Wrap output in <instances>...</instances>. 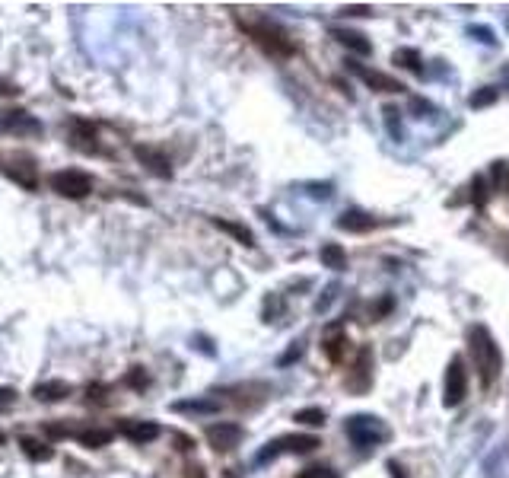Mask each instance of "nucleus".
<instances>
[{"mask_svg": "<svg viewBox=\"0 0 509 478\" xmlns=\"http://www.w3.org/2000/svg\"><path fill=\"white\" fill-rule=\"evenodd\" d=\"M468 351L477 367V376H481V386L490 389L503 370V354H500V348H496L487 325H471L468 329Z\"/></svg>", "mask_w": 509, "mask_h": 478, "instance_id": "f257e3e1", "label": "nucleus"}, {"mask_svg": "<svg viewBox=\"0 0 509 478\" xmlns=\"http://www.w3.org/2000/svg\"><path fill=\"white\" fill-rule=\"evenodd\" d=\"M242 29L255 38V45H258L264 55H271V57H293V55H296V45L290 42V35H286L277 23H271V19L242 23Z\"/></svg>", "mask_w": 509, "mask_h": 478, "instance_id": "f03ea898", "label": "nucleus"}, {"mask_svg": "<svg viewBox=\"0 0 509 478\" xmlns=\"http://www.w3.org/2000/svg\"><path fill=\"white\" fill-rule=\"evenodd\" d=\"M344 431H347L350 443L360 446V450H373L375 443H385V440L392 437V431H388L375 414H350V418L344 421Z\"/></svg>", "mask_w": 509, "mask_h": 478, "instance_id": "7ed1b4c3", "label": "nucleus"}, {"mask_svg": "<svg viewBox=\"0 0 509 478\" xmlns=\"http://www.w3.org/2000/svg\"><path fill=\"white\" fill-rule=\"evenodd\" d=\"M468 395V373H464V360L462 357H452L449 367H445V380H443V405L455 408L464 402Z\"/></svg>", "mask_w": 509, "mask_h": 478, "instance_id": "20e7f679", "label": "nucleus"}, {"mask_svg": "<svg viewBox=\"0 0 509 478\" xmlns=\"http://www.w3.org/2000/svg\"><path fill=\"white\" fill-rule=\"evenodd\" d=\"M51 188L57 195L70 198V201H83V198L93 191V178L86 172H76V169H61V172H51Z\"/></svg>", "mask_w": 509, "mask_h": 478, "instance_id": "39448f33", "label": "nucleus"}, {"mask_svg": "<svg viewBox=\"0 0 509 478\" xmlns=\"http://www.w3.org/2000/svg\"><path fill=\"white\" fill-rule=\"evenodd\" d=\"M347 67H350V74L360 76L373 93H404V83L394 80V76L379 74V70H373V67H363V64H356V61H347Z\"/></svg>", "mask_w": 509, "mask_h": 478, "instance_id": "423d86ee", "label": "nucleus"}, {"mask_svg": "<svg viewBox=\"0 0 509 478\" xmlns=\"http://www.w3.org/2000/svg\"><path fill=\"white\" fill-rule=\"evenodd\" d=\"M204 437H207V443L213 446L216 453H229L242 440V427L233 424V421H216V424H210L207 431H204Z\"/></svg>", "mask_w": 509, "mask_h": 478, "instance_id": "0eeeda50", "label": "nucleus"}, {"mask_svg": "<svg viewBox=\"0 0 509 478\" xmlns=\"http://www.w3.org/2000/svg\"><path fill=\"white\" fill-rule=\"evenodd\" d=\"M0 131H10V134H29V137H38L42 134V125L32 118L25 108H10V112H0Z\"/></svg>", "mask_w": 509, "mask_h": 478, "instance_id": "6e6552de", "label": "nucleus"}, {"mask_svg": "<svg viewBox=\"0 0 509 478\" xmlns=\"http://www.w3.org/2000/svg\"><path fill=\"white\" fill-rule=\"evenodd\" d=\"M334 227L344 229V233H369V229L379 227V220L369 217V214H363V210H356V207H350V210H344V214L337 217Z\"/></svg>", "mask_w": 509, "mask_h": 478, "instance_id": "1a4fd4ad", "label": "nucleus"}, {"mask_svg": "<svg viewBox=\"0 0 509 478\" xmlns=\"http://www.w3.org/2000/svg\"><path fill=\"white\" fill-rule=\"evenodd\" d=\"M134 157H137L140 163H144L146 169L153 172V176H159V178H172V166H169V159H165L159 150H153V147L137 144V147H134Z\"/></svg>", "mask_w": 509, "mask_h": 478, "instance_id": "9d476101", "label": "nucleus"}, {"mask_svg": "<svg viewBox=\"0 0 509 478\" xmlns=\"http://www.w3.org/2000/svg\"><path fill=\"white\" fill-rule=\"evenodd\" d=\"M118 431L124 433L134 443H150L159 437V424L156 421H118Z\"/></svg>", "mask_w": 509, "mask_h": 478, "instance_id": "9b49d317", "label": "nucleus"}, {"mask_svg": "<svg viewBox=\"0 0 509 478\" xmlns=\"http://www.w3.org/2000/svg\"><path fill=\"white\" fill-rule=\"evenodd\" d=\"M280 453H312L318 450V437L315 433H286V437H277Z\"/></svg>", "mask_w": 509, "mask_h": 478, "instance_id": "f8f14e48", "label": "nucleus"}, {"mask_svg": "<svg viewBox=\"0 0 509 478\" xmlns=\"http://www.w3.org/2000/svg\"><path fill=\"white\" fill-rule=\"evenodd\" d=\"M331 38H337V42L344 45V48L356 51V55H369V51H373L369 38H366V35H360V32H353V29H341V25H334V29H331Z\"/></svg>", "mask_w": 509, "mask_h": 478, "instance_id": "ddd939ff", "label": "nucleus"}, {"mask_svg": "<svg viewBox=\"0 0 509 478\" xmlns=\"http://www.w3.org/2000/svg\"><path fill=\"white\" fill-rule=\"evenodd\" d=\"M213 227H216V229H223V233H229L233 239H239L242 246H248V249L255 246V233L245 227V223H235V220H223V217H213Z\"/></svg>", "mask_w": 509, "mask_h": 478, "instance_id": "4468645a", "label": "nucleus"}, {"mask_svg": "<svg viewBox=\"0 0 509 478\" xmlns=\"http://www.w3.org/2000/svg\"><path fill=\"white\" fill-rule=\"evenodd\" d=\"M32 395H35L38 402H61L70 395V386L61 380H51V382H38L35 389H32Z\"/></svg>", "mask_w": 509, "mask_h": 478, "instance_id": "2eb2a0df", "label": "nucleus"}, {"mask_svg": "<svg viewBox=\"0 0 509 478\" xmlns=\"http://www.w3.org/2000/svg\"><path fill=\"white\" fill-rule=\"evenodd\" d=\"M4 169L10 172V176L16 178L19 185H25V188H35V166H32V159L13 157V166H4Z\"/></svg>", "mask_w": 509, "mask_h": 478, "instance_id": "dca6fc26", "label": "nucleus"}, {"mask_svg": "<svg viewBox=\"0 0 509 478\" xmlns=\"http://www.w3.org/2000/svg\"><path fill=\"white\" fill-rule=\"evenodd\" d=\"M344 344H347V338H344V331L337 329V325H328V331H324V354H328L331 363H337L344 357Z\"/></svg>", "mask_w": 509, "mask_h": 478, "instance_id": "f3484780", "label": "nucleus"}, {"mask_svg": "<svg viewBox=\"0 0 509 478\" xmlns=\"http://www.w3.org/2000/svg\"><path fill=\"white\" fill-rule=\"evenodd\" d=\"M216 399H185V402H172V411H191V414H213L220 411Z\"/></svg>", "mask_w": 509, "mask_h": 478, "instance_id": "a211bd4d", "label": "nucleus"}, {"mask_svg": "<svg viewBox=\"0 0 509 478\" xmlns=\"http://www.w3.org/2000/svg\"><path fill=\"white\" fill-rule=\"evenodd\" d=\"M76 440H80L83 446H89V450H99V446H108L115 440V431H105V427H86V431L76 433Z\"/></svg>", "mask_w": 509, "mask_h": 478, "instance_id": "6ab92c4d", "label": "nucleus"}, {"mask_svg": "<svg viewBox=\"0 0 509 478\" xmlns=\"http://www.w3.org/2000/svg\"><path fill=\"white\" fill-rule=\"evenodd\" d=\"M19 446H23V453L32 459V462H48V459L54 456V450L35 437H19Z\"/></svg>", "mask_w": 509, "mask_h": 478, "instance_id": "aec40b11", "label": "nucleus"}, {"mask_svg": "<svg viewBox=\"0 0 509 478\" xmlns=\"http://www.w3.org/2000/svg\"><path fill=\"white\" fill-rule=\"evenodd\" d=\"M89 140H95V127L86 125V121H74V125H70V144L83 147V150H95Z\"/></svg>", "mask_w": 509, "mask_h": 478, "instance_id": "412c9836", "label": "nucleus"}, {"mask_svg": "<svg viewBox=\"0 0 509 478\" xmlns=\"http://www.w3.org/2000/svg\"><path fill=\"white\" fill-rule=\"evenodd\" d=\"M322 265L331 268V271H344L347 268V252L337 242H328V246H322Z\"/></svg>", "mask_w": 509, "mask_h": 478, "instance_id": "4be33fe9", "label": "nucleus"}, {"mask_svg": "<svg viewBox=\"0 0 509 478\" xmlns=\"http://www.w3.org/2000/svg\"><path fill=\"white\" fill-rule=\"evenodd\" d=\"M392 61L404 70H414V74H423V64H420V51L417 48H398L392 55Z\"/></svg>", "mask_w": 509, "mask_h": 478, "instance_id": "5701e85b", "label": "nucleus"}, {"mask_svg": "<svg viewBox=\"0 0 509 478\" xmlns=\"http://www.w3.org/2000/svg\"><path fill=\"white\" fill-rule=\"evenodd\" d=\"M293 421L303 427H324L328 414H324V408H299V411L293 414Z\"/></svg>", "mask_w": 509, "mask_h": 478, "instance_id": "b1692460", "label": "nucleus"}, {"mask_svg": "<svg viewBox=\"0 0 509 478\" xmlns=\"http://www.w3.org/2000/svg\"><path fill=\"white\" fill-rule=\"evenodd\" d=\"M108 392H112V389H108L105 382H89L86 386V402H93V405H105Z\"/></svg>", "mask_w": 509, "mask_h": 478, "instance_id": "393cba45", "label": "nucleus"}, {"mask_svg": "<svg viewBox=\"0 0 509 478\" xmlns=\"http://www.w3.org/2000/svg\"><path fill=\"white\" fill-rule=\"evenodd\" d=\"M471 108H484V106H493L496 102V89L493 86H481L474 96H471Z\"/></svg>", "mask_w": 509, "mask_h": 478, "instance_id": "a878e982", "label": "nucleus"}, {"mask_svg": "<svg viewBox=\"0 0 509 478\" xmlns=\"http://www.w3.org/2000/svg\"><path fill=\"white\" fill-rule=\"evenodd\" d=\"M296 478H337V472L331 469V465H309V469H303Z\"/></svg>", "mask_w": 509, "mask_h": 478, "instance_id": "bb28decb", "label": "nucleus"}, {"mask_svg": "<svg viewBox=\"0 0 509 478\" xmlns=\"http://www.w3.org/2000/svg\"><path fill=\"white\" fill-rule=\"evenodd\" d=\"M471 201H474V207H484V201H487L484 176H474V178H471Z\"/></svg>", "mask_w": 509, "mask_h": 478, "instance_id": "cd10ccee", "label": "nucleus"}, {"mask_svg": "<svg viewBox=\"0 0 509 478\" xmlns=\"http://www.w3.org/2000/svg\"><path fill=\"white\" fill-rule=\"evenodd\" d=\"M382 115H385V127L392 131V137H394V140H401V118H398L401 112H398V108H385Z\"/></svg>", "mask_w": 509, "mask_h": 478, "instance_id": "c85d7f7f", "label": "nucleus"}, {"mask_svg": "<svg viewBox=\"0 0 509 478\" xmlns=\"http://www.w3.org/2000/svg\"><path fill=\"white\" fill-rule=\"evenodd\" d=\"M468 35H474L477 42H484V45H496L493 29H487V25H468Z\"/></svg>", "mask_w": 509, "mask_h": 478, "instance_id": "c756f323", "label": "nucleus"}, {"mask_svg": "<svg viewBox=\"0 0 509 478\" xmlns=\"http://www.w3.org/2000/svg\"><path fill=\"white\" fill-rule=\"evenodd\" d=\"M124 382H127V386H137V389H144V386H146V373H144V370H140V367H134L131 373L124 376Z\"/></svg>", "mask_w": 509, "mask_h": 478, "instance_id": "7c9ffc66", "label": "nucleus"}, {"mask_svg": "<svg viewBox=\"0 0 509 478\" xmlns=\"http://www.w3.org/2000/svg\"><path fill=\"white\" fill-rule=\"evenodd\" d=\"M299 357H303V341H296V344H293V351H290V354H283L277 363H280V367H290V363H296V360H299Z\"/></svg>", "mask_w": 509, "mask_h": 478, "instance_id": "2f4dec72", "label": "nucleus"}, {"mask_svg": "<svg viewBox=\"0 0 509 478\" xmlns=\"http://www.w3.org/2000/svg\"><path fill=\"white\" fill-rule=\"evenodd\" d=\"M337 293H341V290H337V284L324 287V297H322V300H318V303H315V309H318V312H324V309H328V303H331V300L337 297Z\"/></svg>", "mask_w": 509, "mask_h": 478, "instance_id": "473e14b6", "label": "nucleus"}, {"mask_svg": "<svg viewBox=\"0 0 509 478\" xmlns=\"http://www.w3.org/2000/svg\"><path fill=\"white\" fill-rule=\"evenodd\" d=\"M13 402H16V389L0 386V411H4V408H10Z\"/></svg>", "mask_w": 509, "mask_h": 478, "instance_id": "72a5a7b5", "label": "nucleus"}, {"mask_svg": "<svg viewBox=\"0 0 509 478\" xmlns=\"http://www.w3.org/2000/svg\"><path fill=\"white\" fill-rule=\"evenodd\" d=\"M277 309H280V297H277V293H271V297H267V309H264V319H267V322H274Z\"/></svg>", "mask_w": 509, "mask_h": 478, "instance_id": "f704fd0d", "label": "nucleus"}, {"mask_svg": "<svg viewBox=\"0 0 509 478\" xmlns=\"http://www.w3.org/2000/svg\"><path fill=\"white\" fill-rule=\"evenodd\" d=\"M341 13H344V16H366L369 6H366V4H363V6H344Z\"/></svg>", "mask_w": 509, "mask_h": 478, "instance_id": "c9c22d12", "label": "nucleus"}, {"mask_svg": "<svg viewBox=\"0 0 509 478\" xmlns=\"http://www.w3.org/2000/svg\"><path fill=\"white\" fill-rule=\"evenodd\" d=\"M305 188H309V195H315V198H328L331 185H305Z\"/></svg>", "mask_w": 509, "mask_h": 478, "instance_id": "e433bc0d", "label": "nucleus"}, {"mask_svg": "<svg viewBox=\"0 0 509 478\" xmlns=\"http://www.w3.org/2000/svg\"><path fill=\"white\" fill-rule=\"evenodd\" d=\"M175 446H178V450H191V446H194V440H191L188 433H175Z\"/></svg>", "mask_w": 509, "mask_h": 478, "instance_id": "4c0bfd02", "label": "nucleus"}, {"mask_svg": "<svg viewBox=\"0 0 509 478\" xmlns=\"http://www.w3.org/2000/svg\"><path fill=\"white\" fill-rule=\"evenodd\" d=\"M185 478H207V472H204L201 465H188V469H185Z\"/></svg>", "mask_w": 509, "mask_h": 478, "instance_id": "58836bf2", "label": "nucleus"}, {"mask_svg": "<svg viewBox=\"0 0 509 478\" xmlns=\"http://www.w3.org/2000/svg\"><path fill=\"white\" fill-rule=\"evenodd\" d=\"M392 306H394V300H392V297H382V300H379V306H375V312H379V316H382V312H392Z\"/></svg>", "mask_w": 509, "mask_h": 478, "instance_id": "ea45409f", "label": "nucleus"}, {"mask_svg": "<svg viewBox=\"0 0 509 478\" xmlns=\"http://www.w3.org/2000/svg\"><path fill=\"white\" fill-rule=\"evenodd\" d=\"M385 469H388V475H392V478H407V475H404V469H401V465L394 462V459H392V462L385 465Z\"/></svg>", "mask_w": 509, "mask_h": 478, "instance_id": "a19ab883", "label": "nucleus"}, {"mask_svg": "<svg viewBox=\"0 0 509 478\" xmlns=\"http://www.w3.org/2000/svg\"><path fill=\"white\" fill-rule=\"evenodd\" d=\"M0 93H4V96H13V93H16V86H13V83H6V80H4V83H0Z\"/></svg>", "mask_w": 509, "mask_h": 478, "instance_id": "79ce46f5", "label": "nucleus"}, {"mask_svg": "<svg viewBox=\"0 0 509 478\" xmlns=\"http://www.w3.org/2000/svg\"><path fill=\"white\" fill-rule=\"evenodd\" d=\"M4 440H6V437H4V431H0V446H4Z\"/></svg>", "mask_w": 509, "mask_h": 478, "instance_id": "37998d69", "label": "nucleus"}]
</instances>
